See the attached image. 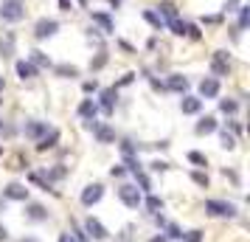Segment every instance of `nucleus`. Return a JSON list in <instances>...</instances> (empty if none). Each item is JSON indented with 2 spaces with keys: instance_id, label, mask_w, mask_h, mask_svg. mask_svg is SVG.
I'll list each match as a JSON object with an SVG mask.
<instances>
[{
  "instance_id": "obj_34",
  "label": "nucleus",
  "mask_w": 250,
  "mask_h": 242,
  "mask_svg": "<svg viewBox=\"0 0 250 242\" xmlns=\"http://www.w3.org/2000/svg\"><path fill=\"white\" fill-rule=\"evenodd\" d=\"M194 183H200V186H208V177H205V175H200V172H194Z\"/></svg>"
},
{
  "instance_id": "obj_17",
  "label": "nucleus",
  "mask_w": 250,
  "mask_h": 242,
  "mask_svg": "<svg viewBox=\"0 0 250 242\" xmlns=\"http://www.w3.org/2000/svg\"><path fill=\"white\" fill-rule=\"evenodd\" d=\"M31 65H34V68H51V59H48L42 51H31Z\"/></svg>"
},
{
  "instance_id": "obj_3",
  "label": "nucleus",
  "mask_w": 250,
  "mask_h": 242,
  "mask_svg": "<svg viewBox=\"0 0 250 242\" xmlns=\"http://www.w3.org/2000/svg\"><path fill=\"white\" fill-rule=\"evenodd\" d=\"M118 197H121V203L129 206V208H138L144 203V195L138 192L135 186H121V189H118Z\"/></svg>"
},
{
  "instance_id": "obj_27",
  "label": "nucleus",
  "mask_w": 250,
  "mask_h": 242,
  "mask_svg": "<svg viewBox=\"0 0 250 242\" xmlns=\"http://www.w3.org/2000/svg\"><path fill=\"white\" fill-rule=\"evenodd\" d=\"M126 169H129V172H141V163H138L132 155H126Z\"/></svg>"
},
{
  "instance_id": "obj_12",
  "label": "nucleus",
  "mask_w": 250,
  "mask_h": 242,
  "mask_svg": "<svg viewBox=\"0 0 250 242\" xmlns=\"http://www.w3.org/2000/svg\"><path fill=\"white\" fill-rule=\"evenodd\" d=\"M200 93L208 96V99L216 96V93H219V82H216V79H203V82H200Z\"/></svg>"
},
{
  "instance_id": "obj_41",
  "label": "nucleus",
  "mask_w": 250,
  "mask_h": 242,
  "mask_svg": "<svg viewBox=\"0 0 250 242\" xmlns=\"http://www.w3.org/2000/svg\"><path fill=\"white\" fill-rule=\"evenodd\" d=\"M6 237H9V231H6V225H0V242L6 240Z\"/></svg>"
},
{
  "instance_id": "obj_20",
  "label": "nucleus",
  "mask_w": 250,
  "mask_h": 242,
  "mask_svg": "<svg viewBox=\"0 0 250 242\" xmlns=\"http://www.w3.org/2000/svg\"><path fill=\"white\" fill-rule=\"evenodd\" d=\"M113 102H115V88H113V90H104L102 93V107L107 110V113L113 110Z\"/></svg>"
},
{
  "instance_id": "obj_42",
  "label": "nucleus",
  "mask_w": 250,
  "mask_h": 242,
  "mask_svg": "<svg viewBox=\"0 0 250 242\" xmlns=\"http://www.w3.org/2000/svg\"><path fill=\"white\" fill-rule=\"evenodd\" d=\"M59 6H62L65 12H70V3H68V0H59Z\"/></svg>"
},
{
  "instance_id": "obj_40",
  "label": "nucleus",
  "mask_w": 250,
  "mask_h": 242,
  "mask_svg": "<svg viewBox=\"0 0 250 242\" xmlns=\"http://www.w3.org/2000/svg\"><path fill=\"white\" fill-rule=\"evenodd\" d=\"M59 242H76V237H73V234H62V237H59Z\"/></svg>"
},
{
  "instance_id": "obj_37",
  "label": "nucleus",
  "mask_w": 250,
  "mask_h": 242,
  "mask_svg": "<svg viewBox=\"0 0 250 242\" xmlns=\"http://www.w3.org/2000/svg\"><path fill=\"white\" fill-rule=\"evenodd\" d=\"M121 152H124V155H132V144H129V141H124V144H121Z\"/></svg>"
},
{
  "instance_id": "obj_4",
  "label": "nucleus",
  "mask_w": 250,
  "mask_h": 242,
  "mask_svg": "<svg viewBox=\"0 0 250 242\" xmlns=\"http://www.w3.org/2000/svg\"><path fill=\"white\" fill-rule=\"evenodd\" d=\"M211 68H214L216 76H228L230 62H228V54H225V51H216V54H214V59H211Z\"/></svg>"
},
{
  "instance_id": "obj_15",
  "label": "nucleus",
  "mask_w": 250,
  "mask_h": 242,
  "mask_svg": "<svg viewBox=\"0 0 250 242\" xmlns=\"http://www.w3.org/2000/svg\"><path fill=\"white\" fill-rule=\"evenodd\" d=\"M45 132H48V127L45 124H40V121H31V124L25 127V135H28V138H42Z\"/></svg>"
},
{
  "instance_id": "obj_8",
  "label": "nucleus",
  "mask_w": 250,
  "mask_h": 242,
  "mask_svg": "<svg viewBox=\"0 0 250 242\" xmlns=\"http://www.w3.org/2000/svg\"><path fill=\"white\" fill-rule=\"evenodd\" d=\"M3 195L9 197V200H28V189L23 183H9L3 189Z\"/></svg>"
},
{
  "instance_id": "obj_29",
  "label": "nucleus",
  "mask_w": 250,
  "mask_h": 242,
  "mask_svg": "<svg viewBox=\"0 0 250 242\" xmlns=\"http://www.w3.org/2000/svg\"><path fill=\"white\" fill-rule=\"evenodd\" d=\"M188 161H191V163H200V166H205V155H200V152H188Z\"/></svg>"
},
{
  "instance_id": "obj_11",
  "label": "nucleus",
  "mask_w": 250,
  "mask_h": 242,
  "mask_svg": "<svg viewBox=\"0 0 250 242\" xmlns=\"http://www.w3.org/2000/svg\"><path fill=\"white\" fill-rule=\"evenodd\" d=\"M57 141H59V132H57V130H51V132H45V135L40 138V144H37V150H40V152H45V150H51V147H54Z\"/></svg>"
},
{
  "instance_id": "obj_44",
  "label": "nucleus",
  "mask_w": 250,
  "mask_h": 242,
  "mask_svg": "<svg viewBox=\"0 0 250 242\" xmlns=\"http://www.w3.org/2000/svg\"><path fill=\"white\" fill-rule=\"evenodd\" d=\"M0 90H3V76H0Z\"/></svg>"
},
{
  "instance_id": "obj_32",
  "label": "nucleus",
  "mask_w": 250,
  "mask_h": 242,
  "mask_svg": "<svg viewBox=\"0 0 250 242\" xmlns=\"http://www.w3.org/2000/svg\"><path fill=\"white\" fill-rule=\"evenodd\" d=\"M144 17H146V20H149V23H152V25H158V28H160V17H158V14H155V12H146V14H144Z\"/></svg>"
},
{
  "instance_id": "obj_31",
  "label": "nucleus",
  "mask_w": 250,
  "mask_h": 242,
  "mask_svg": "<svg viewBox=\"0 0 250 242\" xmlns=\"http://www.w3.org/2000/svg\"><path fill=\"white\" fill-rule=\"evenodd\" d=\"M248 17H250V12L242 9V14H239V28H248Z\"/></svg>"
},
{
  "instance_id": "obj_39",
  "label": "nucleus",
  "mask_w": 250,
  "mask_h": 242,
  "mask_svg": "<svg viewBox=\"0 0 250 242\" xmlns=\"http://www.w3.org/2000/svg\"><path fill=\"white\" fill-rule=\"evenodd\" d=\"M152 169H155V172H163V169H166V163H163V161H155V163H152Z\"/></svg>"
},
{
  "instance_id": "obj_30",
  "label": "nucleus",
  "mask_w": 250,
  "mask_h": 242,
  "mask_svg": "<svg viewBox=\"0 0 250 242\" xmlns=\"http://www.w3.org/2000/svg\"><path fill=\"white\" fill-rule=\"evenodd\" d=\"M222 147H225V150H233V147H236V144H233V135L222 132Z\"/></svg>"
},
{
  "instance_id": "obj_19",
  "label": "nucleus",
  "mask_w": 250,
  "mask_h": 242,
  "mask_svg": "<svg viewBox=\"0 0 250 242\" xmlns=\"http://www.w3.org/2000/svg\"><path fill=\"white\" fill-rule=\"evenodd\" d=\"M93 20H96V23L102 25V28L107 31V34L113 31V20H110V14H102V12H96V14H93Z\"/></svg>"
},
{
  "instance_id": "obj_33",
  "label": "nucleus",
  "mask_w": 250,
  "mask_h": 242,
  "mask_svg": "<svg viewBox=\"0 0 250 242\" xmlns=\"http://www.w3.org/2000/svg\"><path fill=\"white\" fill-rule=\"evenodd\" d=\"M169 237H171V240H183V234H180L177 225H169Z\"/></svg>"
},
{
  "instance_id": "obj_7",
  "label": "nucleus",
  "mask_w": 250,
  "mask_h": 242,
  "mask_svg": "<svg viewBox=\"0 0 250 242\" xmlns=\"http://www.w3.org/2000/svg\"><path fill=\"white\" fill-rule=\"evenodd\" d=\"M102 195H104V189L99 183H93V186H87V189L82 192V203H84V206H93V203L102 200Z\"/></svg>"
},
{
  "instance_id": "obj_24",
  "label": "nucleus",
  "mask_w": 250,
  "mask_h": 242,
  "mask_svg": "<svg viewBox=\"0 0 250 242\" xmlns=\"http://www.w3.org/2000/svg\"><path fill=\"white\" fill-rule=\"evenodd\" d=\"M171 31H174V34H186V31H188V25L186 23H180V20H171Z\"/></svg>"
},
{
  "instance_id": "obj_35",
  "label": "nucleus",
  "mask_w": 250,
  "mask_h": 242,
  "mask_svg": "<svg viewBox=\"0 0 250 242\" xmlns=\"http://www.w3.org/2000/svg\"><path fill=\"white\" fill-rule=\"evenodd\" d=\"M48 177H54V180H57V177H65V169H62V166H57V169L48 175Z\"/></svg>"
},
{
  "instance_id": "obj_14",
  "label": "nucleus",
  "mask_w": 250,
  "mask_h": 242,
  "mask_svg": "<svg viewBox=\"0 0 250 242\" xmlns=\"http://www.w3.org/2000/svg\"><path fill=\"white\" fill-rule=\"evenodd\" d=\"M158 9H160V14H163V17H166L169 23H171V20H177V6H174L171 0H163Z\"/></svg>"
},
{
  "instance_id": "obj_1",
  "label": "nucleus",
  "mask_w": 250,
  "mask_h": 242,
  "mask_svg": "<svg viewBox=\"0 0 250 242\" xmlns=\"http://www.w3.org/2000/svg\"><path fill=\"white\" fill-rule=\"evenodd\" d=\"M0 17H3L6 23H20L25 17V6L20 0H6V3L0 6Z\"/></svg>"
},
{
  "instance_id": "obj_26",
  "label": "nucleus",
  "mask_w": 250,
  "mask_h": 242,
  "mask_svg": "<svg viewBox=\"0 0 250 242\" xmlns=\"http://www.w3.org/2000/svg\"><path fill=\"white\" fill-rule=\"evenodd\" d=\"M219 107H222V113H236V102H228V99H222V102H219Z\"/></svg>"
},
{
  "instance_id": "obj_16",
  "label": "nucleus",
  "mask_w": 250,
  "mask_h": 242,
  "mask_svg": "<svg viewBox=\"0 0 250 242\" xmlns=\"http://www.w3.org/2000/svg\"><path fill=\"white\" fill-rule=\"evenodd\" d=\"M17 76L20 79H31V76H37V68L31 62H17Z\"/></svg>"
},
{
  "instance_id": "obj_22",
  "label": "nucleus",
  "mask_w": 250,
  "mask_h": 242,
  "mask_svg": "<svg viewBox=\"0 0 250 242\" xmlns=\"http://www.w3.org/2000/svg\"><path fill=\"white\" fill-rule=\"evenodd\" d=\"M28 217H31V220H45L48 211L42 206H37V203H34V206H28Z\"/></svg>"
},
{
  "instance_id": "obj_2",
  "label": "nucleus",
  "mask_w": 250,
  "mask_h": 242,
  "mask_svg": "<svg viewBox=\"0 0 250 242\" xmlns=\"http://www.w3.org/2000/svg\"><path fill=\"white\" fill-rule=\"evenodd\" d=\"M205 211L214 214V217H233V214H236L233 203H225V200H208V203H205Z\"/></svg>"
},
{
  "instance_id": "obj_43",
  "label": "nucleus",
  "mask_w": 250,
  "mask_h": 242,
  "mask_svg": "<svg viewBox=\"0 0 250 242\" xmlns=\"http://www.w3.org/2000/svg\"><path fill=\"white\" fill-rule=\"evenodd\" d=\"M152 242H163V237H155V240H152Z\"/></svg>"
},
{
  "instance_id": "obj_18",
  "label": "nucleus",
  "mask_w": 250,
  "mask_h": 242,
  "mask_svg": "<svg viewBox=\"0 0 250 242\" xmlns=\"http://www.w3.org/2000/svg\"><path fill=\"white\" fill-rule=\"evenodd\" d=\"M214 130H216V121L211 118V115H205L203 121L197 124V132H200V135H208V132H214Z\"/></svg>"
},
{
  "instance_id": "obj_10",
  "label": "nucleus",
  "mask_w": 250,
  "mask_h": 242,
  "mask_svg": "<svg viewBox=\"0 0 250 242\" xmlns=\"http://www.w3.org/2000/svg\"><path fill=\"white\" fill-rule=\"evenodd\" d=\"M90 130H96V138L102 141V144H113L115 141V132L110 127H104V124H93L90 121Z\"/></svg>"
},
{
  "instance_id": "obj_38",
  "label": "nucleus",
  "mask_w": 250,
  "mask_h": 242,
  "mask_svg": "<svg viewBox=\"0 0 250 242\" xmlns=\"http://www.w3.org/2000/svg\"><path fill=\"white\" fill-rule=\"evenodd\" d=\"M110 175H113V177H121V175H124V166H113V169H110Z\"/></svg>"
},
{
  "instance_id": "obj_36",
  "label": "nucleus",
  "mask_w": 250,
  "mask_h": 242,
  "mask_svg": "<svg viewBox=\"0 0 250 242\" xmlns=\"http://www.w3.org/2000/svg\"><path fill=\"white\" fill-rule=\"evenodd\" d=\"M138 175V183L144 186V189H149V180H146V175H141V172H135Z\"/></svg>"
},
{
  "instance_id": "obj_9",
  "label": "nucleus",
  "mask_w": 250,
  "mask_h": 242,
  "mask_svg": "<svg viewBox=\"0 0 250 242\" xmlns=\"http://www.w3.org/2000/svg\"><path fill=\"white\" fill-rule=\"evenodd\" d=\"M200 107H203V99H197V96H183V102H180V110L183 113H200Z\"/></svg>"
},
{
  "instance_id": "obj_23",
  "label": "nucleus",
  "mask_w": 250,
  "mask_h": 242,
  "mask_svg": "<svg viewBox=\"0 0 250 242\" xmlns=\"http://www.w3.org/2000/svg\"><path fill=\"white\" fill-rule=\"evenodd\" d=\"M146 208L152 214H158L160 208H163V200H160V197H146Z\"/></svg>"
},
{
  "instance_id": "obj_5",
  "label": "nucleus",
  "mask_w": 250,
  "mask_h": 242,
  "mask_svg": "<svg viewBox=\"0 0 250 242\" xmlns=\"http://www.w3.org/2000/svg\"><path fill=\"white\" fill-rule=\"evenodd\" d=\"M57 28H59L57 20H40V23H37V28H34V34H37V40H45V37L57 34Z\"/></svg>"
},
{
  "instance_id": "obj_6",
  "label": "nucleus",
  "mask_w": 250,
  "mask_h": 242,
  "mask_svg": "<svg viewBox=\"0 0 250 242\" xmlns=\"http://www.w3.org/2000/svg\"><path fill=\"white\" fill-rule=\"evenodd\" d=\"M84 231H87V234H90L93 240H107V237H110V231L104 228L102 222H99V220H87V222H84Z\"/></svg>"
},
{
  "instance_id": "obj_13",
  "label": "nucleus",
  "mask_w": 250,
  "mask_h": 242,
  "mask_svg": "<svg viewBox=\"0 0 250 242\" xmlns=\"http://www.w3.org/2000/svg\"><path fill=\"white\" fill-rule=\"evenodd\" d=\"M166 88H169V90H180V93H186V88H188V79H186V76H177V73H174V76H169Z\"/></svg>"
},
{
  "instance_id": "obj_25",
  "label": "nucleus",
  "mask_w": 250,
  "mask_h": 242,
  "mask_svg": "<svg viewBox=\"0 0 250 242\" xmlns=\"http://www.w3.org/2000/svg\"><path fill=\"white\" fill-rule=\"evenodd\" d=\"M57 73L59 76H76V68H73V65H59Z\"/></svg>"
},
{
  "instance_id": "obj_28",
  "label": "nucleus",
  "mask_w": 250,
  "mask_h": 242,
  "mask_svg": "<svg viewBox=\"0 0 250 242\" xmlns=\"http://www.w3.org/2000/svg\"><path fill=\"white\" fill-rule=\"evenodd\" d=\"M186 242H203V231H188L186 234Z\"/></svg>"
},
{
  "instance_id": "obj_21",
  "label": "nucleus",
  "mask_w": 250,
  "mask_h": 242,
  "mask_svg": "<svg viewBox=\"0 0 250 242\" xmlns=\"http://www.w3.org/2000/svg\"><path fill=\"white\" fill-rule=\"evenodd\" d=\"M79 113L84 115V118H93V115H96V104H93L90 99H84V102L79 104Z\"/></svg>"
}]
</instances>
